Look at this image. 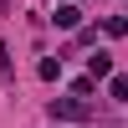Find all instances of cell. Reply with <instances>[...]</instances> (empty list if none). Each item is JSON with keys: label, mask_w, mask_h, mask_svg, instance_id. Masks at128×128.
I'll return each instance as SVG.
<instances>
[{"label": "cell", "mask_w": 128, "mask_h": 128, "mask_svg": "<svg viewBox=\"0 0 128 128\" xmlns=\"http://www.w3.org/2000/svg\"><path fill=\"white\" fill-rule=\"evenodd\" d=\"M87 72H92L98 82H108V77H113V56H108V51H92V56H87Z\"/></svg>", "instance_id": "cell-3"}, {"label": "cell", "mask_w": 128, "mask_h": 128, "mask_svg": "<svg viewBox=\"0 0 128 128\" xmlns=\"http://www.w3.org/2000/svg\"><path fill=\"white\" fill-rule=\"evenodd\" d=\"M108 92L118 102H128V72H113V77H108Z\"/></svg>", "instance_id": "cell-5"}, {"label": "cell", "mask_w": 128, "mask_h": 128, "mask_svg": "<svg viewBox=\"0 0 128 128\" xmlns=\"http://www.w3.org/2000/svg\"><path fill=\"white\" fill-rule=\"evenodd\" d=\"M46 113H51V123H82V118H87V113H92V102L72 92V98H56V102H51Z\"/></svg>", "instance_id": "cell-1"}, {"label": "cell", "mask_w": 128, "mask_h": 128, "mask_svg": "<svg viewBox=\"0 0 128 128\" xmlns=\"http://www.w3.org/2000/svg\"><path fill=\"white\" fill-rule=\"evenodd\" d=\"M36 72H41V82H56V77H62V56H41Z\"/></svg>", "instance_id": "cell-4"}, {"label": "cell", "mask_w": 128, "mask_h": 128, "mask_svg": "<svg viewBox=\"0 0 128 128\" xmlns=\"http://www.w3.org/2000/svg\"><path fill=\"white\" fill-rule=\"evenodd\" d=\"M0 72L10 77V51H5V41H0Z\"/></svg>", "instance_id": "cell-8"}, {"label": "cell", "mask_w": 128, "mask_h": 128, "mask_svg": "<svg viewBox=\"0 0 128 128\" xmlns=\"http://www.w3.org/2000/svg\"><path fill=\"white\" fill-rule=\"evenodd\" d=\"M51 20H56L62 31H77V26H82V10H77V0H67V5H56V16H51Z\"/></svg>", "instance_id": "cell-2"}, {"label": "cell", "mask_w": 128, "mask_h": 128, "mask_svg": "<svg viewBox=\"0 0 128 128\" xmlns=\"http://www.w3.org/2000/svg\"><path fill=\"white\" fill-rule=\"evenodd\" d=\"M102 31H108L113 41H118V36H128V16H108V20H102Z\"/></svg>", "instance_id": "cell-6"}, {"label": "cell", "mask_w": 128, "mask_h": 128, "mask_svg": "<svg viewBox=\"0 0 128 128\" xmlns=\"http://www.w3.org/2000/svg\"><path fill=\"white\" fill-rule=\"evenodd\" d=\"M92 87H98V77H92V72H87V77H77V82H72V92H77V98H92Z\"/></svg>", "instance_id": "cell-7"}, {"label": "cell", "mask_w": 128, "mask_h": 128, "mask_svg": "<svg viewBox=\"0 0 128 128\" xmlns=\"http://www.w3.org/2000/svg\"><path fill=\"white\" fill-rule=\"evenodd\" d=\"M62 128H72V123H62Z\"/></svg>", "instance_id": "cell-9"}]
</instances>
